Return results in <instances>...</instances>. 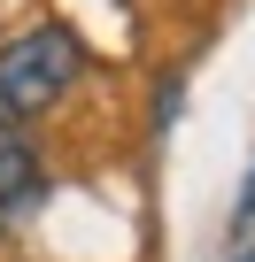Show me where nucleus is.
<instances>
[{
	"mask_svg": "<svg viewBox=\"0 0 255 262\" xmlns=\"http://www.w3.org/2000/svg\"><path fill=\"white\" fill-rule=\"evenodd\" d=\"M77 62L85 54H77V39L62 24H39V31L8 39V47H0V123H24V116L54 108L77 85Z\"/></svg>",
	"mask_w": 255,
	"mask_h": 262,
	"instance_id": "f257e3e1",
	"label": "nucleus"
},
{
	"mask_svg": "<svg viewBox=\"0 0 255 262\" xmlns=\"http://www.w3.org/2000/svg\"><path fill=\"white\" fill-rule=\"evenodd\" d=\"M31 193H39V155L16 131H0V208H24Z\"/></svg>",
	"mask_w": 255,
	"mask_h": 262,
	"instance_id": "f03ea898",
	"label": "nucleus"
},
{
	"mask_svg": "<svg viewBox=\"0 0 255 262\" xmlns=\"http://www.w3.org/2000/svg\"><path fill=\"white\" fill-rule=\"evenodd\" d=\"M232 262H255V254H232Z\"/></svg>",
	"mask_w": 255,
	"mask_h": 262,
	"instance_id": "7ed1b4c3",
	"label": "nucleus"
}]
</instances>
